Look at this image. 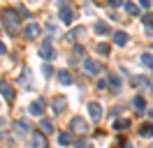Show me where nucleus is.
Listing matches in <instances>:
<instances>
[{
  "label": "nucleus",
  "instance_id": "nucleus-1",
  "mask_svg": "<svg viewBox=\"0 0 153 148\" xmlns=\"http://www.w3.org/2000/svg\"><path fill=\"white\" fill-rule=\"evenodd\" d=\"M2 26H5V30H7L10 35H19V28H21L19 14L12 12V9H5V12H2Z\"/></svg>",
  "mask_w": 153,
  "mask_h": 148
},
{
  "label": "nucleus",
  "instance_id": "nucleus-2",
  "mask_svg": "<svg viewBox=\"0 0 153 148\" xmlns=\"http://www.w3.org/2000/svg\"><path fill=\"white\" fill-rule=\"evenodd\" d=\"M70 130H72V132H76V134H88L91 125H88V120H86V118H81V116H74V118L70 120Z\"/></svg>",
  "mask_w": 153,
  "mask_h": 148
},
{
  "label": "nucleus",
  "instance_id": "nucleus-3",
  "mask_svg": "<svg viewBox=\"0 0 153 148\" xmlns=\"http://www.w3.org/2000/svg\"><path fill=\"white\" fill-rule=\"evenodd\" d=\"M132 86L134 88H139V90H146V92H153V83L149 76H144V74H137L132 76Z\"/></svg>",
  "mask_w": 153,
  "mask_h": 148
},
{
  "label": "nucleus",
  "instance_id": "nucleus-4",
  "mask_svg": "<svg viewBox=\"0 0 153 148\" xmlns=\"http://www.w3.org/2000/svg\"><path fill=\"white\" fill-rule=\"evenodd\" d=\"M39 56H42L47 63H49V60H53V56H56V53H53V44H51L49 37H47V39H42V44H39Z\"/></svg>",
  "mask_w": 153,
  "mask_h": 148
},
{
  "label": "nucleus",
  "instance_id": "nucleus-5",
  "mask_svg": "<svg viewBox=\"0 0 153 148\" xmlns=\"http://www.w3.org/2000/svg\"><path fill=\"white\" fill-rule=\"evenodd\" d=\"M84 70H86L91 76H97V74L102 72V65L97 63V60H93V58H88V60H84Z\"/></svg>",
  "mask_w": 153,
  "mask_h": 148
},
{
  "label": "nucleus",
  "instance_id": "nucleus-6",
  "mask_svg": "<svg viewBox=\"0 0 153 148\" xmlns=\"http://www.w3.org/2000/svg\"><path fill=\"white\" fill-rule=\"evenodd\" d=\"M23 35L28 37V39H39V35H42V28H39L37 23H28V26L23 28Z\"/></svg>",
  "mask_w": 153,
  "mask_h": 148
},
{
  "label": "nucleus",
  "instance_id": "nucleus-7",
  "mask_svg": "<svg viewBox=\"0 0 153 148\" xmlns=\"http://www.w3.org/2000/svg\"><path fill=\"white\" fill-rule=\"evenodd\" d=\"M88 113H91V118L95 120V123L102 120V107H100L97 102H91V104H88Z\"/></svg>",
  "mask_w": 153,
  "mask_h": 148
},
{
  "label": "nucleus",
  "instance_id": "nucleus-8",
  "mask_svg": "<svg viewBox=\"0 0 153 148\" xmlns=\"http://www.w3.org/2000/svg\"><path fill=\"white\" fill-rule=\"evenodd\" d=\"M51 109H53V113H56V116H58V113H63V111L67 109V100L63 97V95H60V97H56V100L51 102Z\"/></svg>",
  "mask_w": 153,
  "mask_h": 148
},
{
  "label": "nucleus",
  "instance_id": "nucleus-9",
  "mask_svg": "<svg viewBox=\"0 0 153 148\" xmlns=\"http://www.w3.org/2000/svg\"><path fill=\"white\" fill-rule=\"evenodd\" d=\"M0 92H2V97L7 102H14V88L7 81H0Z\"/></svg>",
  "mask_w": 153,
  "mask_h": 148
},
{
  "label": "nucleus",
  "instance_id": "nucleus-10",
  "mask_svg": "<svg viewBox=\"0 0 153 148\" xmlns=\"http://www.w3.org/2000/svg\"><path fill=\"white\" fill-rule=\"evenodd\" d=\"M58 18L63 21V23H72L74 21V12L70 7H60V12H58Z\"/></svg>",
  "mask_w": 153,
  "mask_h": 148
},
{
  "label": "nucleus",
  "instance_id": "nucleus-11",
  "mask_svg": "<svg viewBox=\"0 0 153 148\" xmlns=\"http://www.w3.org/2000/svg\"><path fill=\"white\" fill-rule=\"evenodd\" d=\"M28 111L33 113V116H42V113H44V102H42V100H35V102H30Z\"/></svg>",
  "mask_w": 153,
  "mask_h": 148
},
{
  "label": "nucleus",
  "instance_id": "nucleus-12",
  "mask_svg": "<svg viewBox=\"0 0 153 148\" xmlns=\"http://www.w3.org/2000/svg\"><path fill=\"white\" fill-rule=\"evenodd\" d=\"M128 39H130V37H128V33H123V30H116V33H114V44L125 46V44H128Z\"/></svg>",
  "mask_w": 153,
  "mask_h": 148
},
{
  "label": "nucleus",
  "instance_id": "nucleus-13",
  "mask_svg": "<svg viewBox=\"0 0 153 148\" xmlns=\"http://www.w3.org/2000/svg\"><path fill=\"white\" fill-rule=\"evenodd\" d=\"M56 76H58V81L63 83V86H70V83H72V76H70V72H67V70H58Z\"/></svg>",
  "mask_w": 153,
  "mask_h": 148
},
{
  "label": "nucleus",
  "instance_id": "nucleus-14",
  "mask_svg": "<svg viewBox=\"0 0 153 148\" xmlns=\"http://www.w3.org/2000/svg\"><path fill=\"white\" fill-rule=\"evenodd\" d=\"M72 141H74V139H72V132H60V134H58V144H60V146H72Z\"/></svg>",
  "mask_w": 153,
  "mask_h": 148
},
{
  "label": "nucleus",
  "instance_id": "nucleus-15",
  "mask_svg": "<svg viewBox=\"0 0 153 148\" xmlns=\"http://www.w3.org/2000/svg\"><path fill=\"white\" fill-rule=\"evenodd\" d=\"M14 130H16V134H28L30 125L26 123V120H16V123H14Z\"/></svg>",
  "mask_w": 153,
  "mask_h": 148
},
{
  "label": "nucleus",
  "instance_id": "nucleus-16",
  "mask_svg": "<svg viewBox=\"0 0 153 148\" xmlns=\"http://www.w3.org/2000/svg\"><path fill=\"white\" fill-rule=\"evenodd\" d=\"M33 144H35V148H47V139H44V134L33 132Z\"/></svg>",
  "mask_w": 153,
  "mask_h": 148
},
{
  "label": "nucleus",
  "instance_id": "nucleus-17",
  "mask_svg": "<svg viewBox=\"0 0 153 148\" xmlns=\"http://www.w3.org/2000/svg\"><path fill=\"white\" fill-rule=\"evenodd\" d=\"M109 33H111V28L107 26L105 21H97L95 23V35H109Z\"/></svg>",
  "mask_w": 153,
  "mask_h": 148
},
{
  "label": "nucleus",
  "instance_id": "nucleus-18",
  "mask_svg": "<svg viewBox=\"0 0 153 148\" xmlns=\"http://www.w3.org/2000/svg\"><path fill=\"white\" fill-rule=\"evenodd\" d=\"M128 127H130V120H125V118L114 120V130H116V132H125Z\"/></svg>",
  "mask_w": 153,
  "mask_h": 148
},
{
  "label": "nucleus",
  "instance_id": "nucleus-19",
  "mask_svg": "<svg viewBox=\"0 0 153 148\" xmlns=\"http://www.w3.org/2000/svg\"><path fill=\"white\" fill-rule=\"evenodd\" d=\"M144 26H146V33L153 37V14H146V16H142Z\"/></svg>",
  "mask_w": 153,
  "mask_h": 148
},
{
  "label": "nucleus",
  "instance_id": "nucleus-20",
  "mask_svg": "<svg viewBox=\"0 0 153 148\" xmlns=\"http://www.w3.org/2000/svg\"><path fill=\"white\" fill-rule=\"evenodd\" d=\"M39 125H42V132H44V134H51V132H53V123H51V120L42 118V120H39Z\"/></svg>",
  "mask_w": 153,
  "mask_h": 148
},
{
  "label": "nucleus",
  "instance_id": "nucleus-21",
  "mask_svg": "<svg viewBox=\"0 0 153 148\" xmlns=\"http://www.w3.org/2000/svg\"><path fill=\"white\" fill-rule=\"evenodd\" d=\"M139 134H142V137H153V123H144L142 130H139Z\"/></svg>",
  "mask_w": 153,
  "mask_h": 148
},
{
  "label": "nucleus",
  "instance_id": "nucleus-22",
  "mask_svg": "<svg viewBox=\"0 0 153 148\" xmlns=\"http://www.w3.org/2000/svg\"><path fill=\"white\" fill-rule=\"evenodd\" d=\"M125 12H128L130 16H137V14H139V5H134V2H125Z\"/></svg>",
  "mask_w": 153,
  "mask_h": 148
},
{
  "label": "nucleus",
  "instance_id": "nucleus-23",
  "mask_svg": "<svg viewBox=\"0 0 153 148\" xmlns=\"http://www.w3.org/2000/svg\"><path fill=\"white\" fill-rule=\"evenodd\" d=\"M107 83H109V86H111L114 90H118V88H121V79H118L116 74H109V79H107Z\"/></svg>",
  "mask_w": 153,
  "mask_h": 148
},
{
  "label": "nucleus",
  "instance_id": "nucleus-24",
  "mask_svg": "<svg viewBox=\"0 0 153 148\" xmlns=\"http://www.w3.org/2000/svg\"><path fill=\"white\" fill-rule=\"evenodd\" d=\"M134 107H137L139 111H144V109H146V100H144L142 95H137V97H134Z\"/></svg>",
  "mask_w": 153,
  "mask_h": 148
},
{
  "label": "nucleus",
  "instance_id": "nucleus-25",
  "mask_svg": "<svg viewBox=\"0 0 153 148\" xmlns=\"http://www.w3.org/2000/svg\"><path fill=\"white\" fill-rule=\"evenodd\" d=\"M142 63L146 65V67H151V70H153V56L151 53H142Z\"/></svg>",
  "mask_w": 153,
  "mask_h": 148
},
{
  "label": "nucleus",
  "instance_id": "nucleus-26",
  "mask_svg": "<svg viewBox=\"0 0 153 148\" xmlns=\"http://www.w3.org/2000/svg\"><path fill=\"white\" fill-rule=\"evenodd\" d=\"M95 51H97V53H102V56H107V53H109V44H105V42H100V44L95 46Z\"/></svg>",
  "mask_w": 153,
  "mask_h": 148
},
{
  "label": "nucleus",
  "instance_id": "nucleus-27",
  "mask_svg": "<svg viewBox=\"0 0 153 148\" xmlns=\"http://www.w3.org/2000/svg\"><path fill=\"white\" fill-rule=\"evenodd\" d=\"M84 33H86V28H76V30H72V33H70V39H79Z\"/></svg>",
  "mask_w": 153,
  "mask_h": 148
},
{
  "label": "nucleus",
  "instance_id": "nucleus-28",
  "mask_svg": "<svg viewBox=\"0 0 153 148\" xmlns=\"http://www.w3.org/2000/svg\"><path fill=\"white\" fill-rule=\"evenodd\" d=\"M109 2V7H121L123 5V0H107Z\"/></svg>",
  "mask_w": 153,
  "mask_h": 148
},
{
  "label": "nucleus",
  "instance_id": "nucleus-29",
  "mask_svg": "<svg viewBox=\"0 0 153 148\" xmlns=\"http://www.w3.org/2000/svg\"><path fill=\"white\" fill-rule=\"evenodd\" d=\"M151 2H153V0H139V7L149 9V7H151Z\"/></svg>",
  "mask_w": 153,
  "mask_h": 148
},
{
  "label": "nucleus",
  "instance_id": "nucleus-30",
  "mask_svg": "<svg viewBox=\"0 0 153 148\" xmlns=\"http://www.w3.org/2000/svg\"><path fill=\"white\" fill-rule=\"evenodd\" d=\"M74 56L81 58V56H84V46H74Z\"/></svg>",
  "mask_w": 153,
  "mask_h": 148
},
{
  "label": "nucleus",
  "instance_id": "nucleus-31",
  "mask_svg": "<svg viewBox=\"0 0 153 148\" xmlns=\"http://www.w3.org/2000/svg\"><path fill=\"white\" fill-rule=\"evenodd\" d=\"M5 53H7V46H5L2 42H0V56H5Z\"/></svg>",
  "mask_w": 153,
  "mask_h": 148
},
{
  "label": "nucleus",
  "instance_id": "nucleus-32",
  "mask_svg": "<svg viewBox=\"0 0 153 148\" xmlns=\"http://www.w3.org/2000/svg\"><path fill=\"white\" fill-rule=\"evenodd\" d=\"M74 148H86V141H79V144H74Z\"/></svg>",
  "mask_w": 153,
  "mask_h": 148
},
{
  "label": "nucleus",
  "instance_id": "nucleus-33",
  "mask_svg": "<svg viewBox=\"0 0 153 148\" xmlns=\"http://www.w3.org/2000/svg\"><path fill=\"white\" fill-rule=\"evenodd\" d=\"M151 120H153V111H151Z\"/></svg>",
  "mask_w": 153,
  "mask_h": 148
},
{
  "label": "nucleus",
  "instance_id": "nucleus-34",
  "mask_svg": "<svg viewBox=\"0 0 153 148\" xmlns=\"http://www.w3.org/2000/svg\"><path fill=\"white\" fill-rule=\"evenodd\" d=\"M0 139H2V134H0Z\"/></svg>",
  "mask_w": 153,
  "mask_h": 148
}]
</instances>
